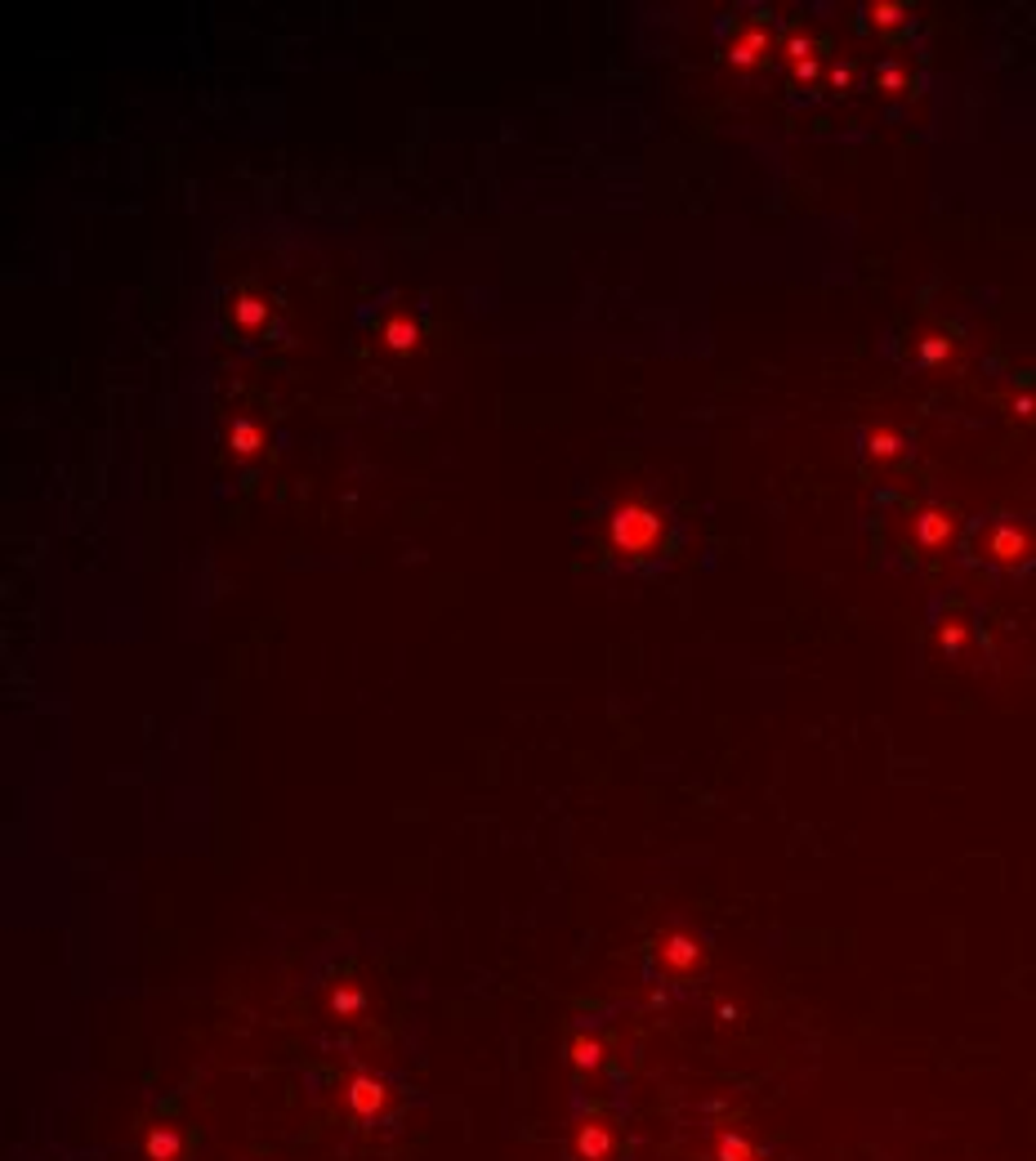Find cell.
I'll use <instances>...</instances> for the list:
<instances>
[{
	"label": "cell",
	"mask_w": 1036,
	"mask_h": 1161,
	"mask_svg": "<svg viewBox=\"0 0 1036 1161\" xmlns=\"http://www.w3.org/2000/svg\"><path fill=\"white\" fill-rule=\"evenodd\" d=\"M603 1148H608V1135H603V1130H586V1135H581V1153H586V1157H599Z\"/></svg>",
	"instance_id": "cell-4"
},
{
	"label": "cell",
	"mask_w": 1036,
	"mask_h": 1161,
	"mask_svg": "<svg viewBox=\"0 0 1036 1161\" xmlns=\"http://www.w3.org/2000/svg\"><path fill=\"white\" fill-rule=\"evenodd\" d=\"M719 1161H759V1157H755V1143L746 1135H724L719 1140Z\"/></svg>",
	"instance_id": "cell-2"
},
{
	"label": "cell",
	"mask_w": 1036,
	"mask_h": 1161,
	"mask_svg": "<svg viewBox=\"0 0 1036 1161\" xmlns=\"http://www.w3.org/2000/svg\"><path fill=\"white\" fill-rule=\"evenodd\" d=\"M657 531H661V518L652 510H644V505H626V510H617V518H612V541L626 554H644L657 541Z\"/></svg>",
	"instance_id": "cell-1"
},
{
	"label": "cell",
	"mask_w": 1036,
	"mask_h": 1161,
	"mask_svg": "<svg viewBox=\"0 0 1036 1161\" xmlns=\"http://www.w3.org/2000/svg\"><path fill=\"white\" fill-rule=\"evenodd\" d=\"M376 1103H380V1085H371V1081H358V1085H353V1108L371 1112Z\"/></svg>",
	"instance_id": "cell-3"
},
{
	"label": "cell",
	"mask_w": 1036,
	"mask_h": 1161,
	"mask_svg": "<svg viewBox=\"0 0 1036 1161\" xmlns=\"http://www.w3.org/2000/svg\"><path fill=\"white\" fill-rule=\"evenodd\" d=\"M666 956H671V960H692V956H697V947H692V942H684V938H674V947L666 952Z\"/></svg>",
	"instance_id": "cell-5"
}]
</instances>
